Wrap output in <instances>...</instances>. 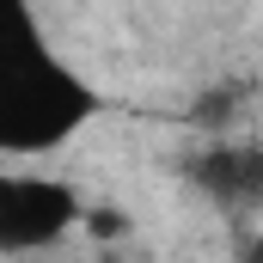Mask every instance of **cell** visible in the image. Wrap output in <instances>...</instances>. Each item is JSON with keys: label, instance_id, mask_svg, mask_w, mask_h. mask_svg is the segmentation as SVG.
I'll return each mask as SVG.
<instances>
[{"label": "cell", "instance_id": "cell-1", "mask_svg": "<svg viewBox=\"0 0 263 263\" xmlns=\"http://www.w3.org/2000/svg\"><path fill=\"white\" fill-rule=\"evenodd\" d=\"M98 117V92L43 43L18 0H0V153H49Z\"/></svg>", "mask_w": 263, "mask_h": 263}, {"label": "cell", "instance_id": "cell-3", "mask_svg": "<svg viewBox=\"0 0 263 263\" xmlns=\"http://www.w3.org/2000/svg\"><path fill=\"white\" fill-rule=\"evenodd\" d=\"M190 184L220 208H257L263 202V147H202L190 159Z\"/></svg>", "mask_w": 263, "mask_h": 263}, {"label": "cell", "instance_id": "cell-4", "mask_svg": "<svg viewBox=\"0 0 263 263\" xmlns=\"http://www.w3.org/2000/svg\"><path fill=\"white\" fill-rule=\"evenodd\" d=\"M86 227H92L98 239H110V233H123V214H110V208H98V214H86Z\"/></svg>", "mask_w": 263, "mask_h": 263}, {"label": "cell", "instance_id": "cell-5", "mask_svg": "<svg viewBox=\"0 0 263 263\" xmlns=\"http://www.w3.org/2000/svg\"><path fill=\"white\" fill-rule=\"evenodd\" d=\"M245 263H263V239H251V251H245Z\"/></svg>", "mask_w": 263, "mask_h": 263}, {"label": "cell", "instance_id": "cell-2", "mask_svg": "<svg viewBox=\"0 0 263 263\" xmlns=\"http://www.w3.org/2000/svg\"><path fill=\"white\" fill-rule=\"evenodd\" d=\"M80 220L73 184L55 178H0V251H37Z\"/></svg>", "mask_w": 263, "mask_h": 263}]
</instances>
